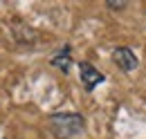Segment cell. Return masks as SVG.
Here are the masks:
<instances>
[{"mask_svg": "<svg viewBox=\"0 0 146 139\" xmlns=\"http://www.w3.org/2000/svg\"><path fill=\"white\" fill-rule=\"evenodd\" d=\"M79 76H81V81H83V85H86V90L90 92V90H94V85L97 83H101L104 81V74L99 72L97 68H92L90 63H79Z\"/></svg>", "mask_w": 146, "mask_h": 139, "instance_id": "obj_2", "label": "cell"}, {"mask_svg": "<svg viewBox=\"0 0 146 139\" xmlns=\"http://www.w3.org/2000/svg\"><path fill=\"white\" fill-rule=\"evenodd\" d=\"M50 130L58 139H72L83 130V117L76 112H56L50 117Z\"/></svg>", "mask_w": 146, "mask_h": 139, "instance_id": "obj_1", "label": "cell"}, {"mask_svg": "<svg viewBox=\"0 0 146 139\" xmlns=\"http://www.w3.org/2000/svg\"><path fill=\"white\" fill-rule=\"evenodd\" d=\"M112 61L117 63V68H121L124 72H130V70L137 68V56L130 47H117L112 52Z\"/></svg>", "mask_w": 146, "mask_h": 139, "instance_id": "obj_3", "label": "cell"}, {"mask_svg": "<svg viewBox=\"0 0 146 139\" xmlns=\"http://www.w3.org/2000/svg\"><path fill=\"white\" fill-rule=\"evenodd\" d=\"M68 54H70V50H68V47H65L63 52H58V54H56V58H54V65L68 70V68H70V56H68Z\"/></svg>", "mask_w": 146, "mask_h": 139, "instance_id": "obj_4", "label": "cell"}]
</instances>
